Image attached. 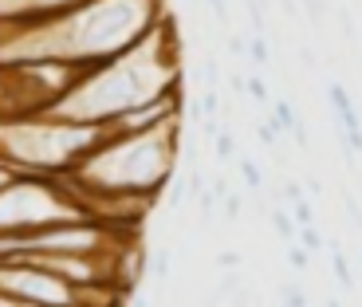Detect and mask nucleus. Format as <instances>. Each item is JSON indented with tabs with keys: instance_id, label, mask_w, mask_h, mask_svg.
Instances as JSON below:
<instances>
[{
	"instance_id": "nucleus-6",
	"label": "nucleus",
	"mask_w": 362,
	"mask_h": 307,
	"mask_svg": "<svg viewBox=\"0 0 362 307\" xmlns=\"http://www.w3.org/2000/svg\"><path fill=\"white\" fill-rule=\"evenodd\" d=\"M331 107H335V118L339 127H343V142L351 146V154H362V122H358V107H354V99L346 95L343 83H331Z\"/></svg>"
},
{
	"instance_id": "nucleus-5",
	"label": "nucleus",
	"mask_w": 362,
	"mask_h": 307,
	"mask_svg": "<svg viewBox=\"0 0 362 307\" xmlns=\"http://www.w3.org/2000/svg\"><path fill=\"white\" fill-rule=\"evenodd\" d=\"M90 0H0V28H36L83 8Z\"/></svg>"
},
{
	"instance_id": "nucleus-15",
	"label": "nucleus",
	"mask_w": 362,
	"mask_h": 307,
	"mask_svg": "<svg viewBox=\"0 0 362 307\" xmlns=\"http://www.w3.org/2000/svg\"><path fill=\"white\" fill-rule=\"evenodd\" d=\"M245 91L252 95L256 103H268V87H264V79H260V75H252V79H245Z\"/></svg>"
},
{
	"instance_id": "nucleus-11",
	"label": "nucleus",
	"mask_w": 362,
	"mask_h": 307,
	"mask_svg": "<svg viewBox=\"0 0 362 307\" xmlns=\"http://www.w3.org/2000/svg\"><path fill=\"white\" fill-rule=\"evenodd\" d=\"M213 146H217L221 162H233V158H236V142H233V134H228V130H221V134L213 138Z\"/></svg>"
},
{
	"instance_id": "nucleus-2",
	"label": "nucleus",
	"mask_w": 362,
	"mask_h": 307,
	"mask_svg": "<svg viewBox=\"0 0 362 307\" xmlns=\"http://www.w3.org/2000/svg\"><path fill=\"white\" fill-rule=\"evenodd\" d=\"M181 134H185V122L150 130V134H110L79 170L67 173V181L87 209L95 197H110V193L158 201L177 170Z\"/></svg>"
},
{
	"instance_id": "nucleus-22",
	"label": "nucleus",
	"mask_w": 362,
	"mask_h": 307,
	"mask_svg": "<svg viewBox=\"0 0 362 307\" xmlns=\"http://www.w3.org/2000/svg\"><path fill=\"white\" fill-rule=\"evenodd\" d=\"M205 4L221 16V24H228V8H225V0H205Z\"/></svg>"
},
{
	"instance_id": "nucleus-16",
	"label": "nucleus",
	"mask_w": 362,
	"mask_h": 307,
	"mask_svg": "<svg viewBox=\"0 0 362 307\" xmlns=\"http://www.w3.org/2000/svg\"><path fill=\"white\" fill-rule=\"evenodd\" d=\"M197 75H201V83H205L209 91H217V64H213V59H205V64L197 67Z\"/></svg>"
},
{
	"instance_id": "nucleus-20",
	"label": "nucleus",
	"mask_w": 362,
	"mask_h": 307,
	"mask_svg": "<svg viewBox=\"0 0 362 307\" xmlns=\"http://www.w3.org/2000/svg\"><path fill=\"white\" fill-rule=\"evenodd\" d=\"M154 268H158V280H165V276H170V253H158V260H154Z\"/></svg>"
},
{
	"instance_id": "nucleus-12",
	"label": "nucleus",
	"mask_w": 362,
	"mask_h": 307,
	"mask_svg": "<svg viewBox=\"0 0 362 307\" xmlns=\"http://www.w3.org/2000/svg\"><path fill=\"white\" fill-rule=\"evenodd\" d=\"M299 241H303V244H299V248H308V253L311 256H315L319 253V248H323V236H319V228H299Z\"/></svg>"
},
{
	"instance_id": "nucleus-10",
	"label": "nucleus",
	"mask_w": 362,
	"mask_h": 307,
	"mask_svg": "<svg viewBox=\"0 0 362 307\" xmlns=\"http://www.w3.org/2000/svg\"><path fill=\"white\" fill-rule=\"evenodd\" d=\"M240 173H245L248 190H252V193H260V185H264V173H260V166H256L252 158H240Z\"/></svg>"
},
{
	"instance_id": "nucleus-7",
	"label": "nucleus",
	"mask_w": 362,
	"mask_h": 307,
	"mask_svg": "<svg viewBox=\"0 0 362 307\" xmlns=\"http://www.w3.org/2000/svg\"><path fill=\"white\" fill-rule=\"evenodd\" d=\"M276 130H284V134H291V130L299 127V118H296V110H291V103H272V118H268Z\"/></svg>"
},
{
	"instance_id": "nucleus-9",
	"label": "nucleus",
	"mask_w": 362,
	"mask_h": 307,
	"mask_svg": "<svg viewBox=\"0 0 362 307\" xmlns=\"http://www.w3.org/2000/svg\"><path fill=\"white\" fill-rule=\"evenodd\" d=\"M327 248H331V264H335L339 284H343V288H354V280H351V264H346V256H343V244H339V241H331Z\"/></svg>"
},
{
	"instance_id": "nucleus-3",
	"label": "nucleus",
	"mask_w": 362,
	"mask_h": 307,
	"mask_svg": "<svg viewBox=\"0 0 362 307\" xmlns=\"http://www.w3.org/2000/svg\"><path fill=\"white\" fill-rule=\"evenodd\" d=\"M110 138L107 127L55 115L0 118V158L20 178H67Z\"/></svg>"
},
{
	"instance_id": "nucleus-1",
	"label": "nucleus",
	"mask_w": 362,
	"mask_h": 307,
	"mask_svg": "<svg viewBox=\"0 0 362 307\" xmlns=\"http://www.w3.org/2000/svg\"><path fill=\"white\" fill-rule=\"evenodd\" d=\"M181 44L177 32H173V20L165 16L162 24L150 32L146 40H138L130 52H122L110 64L90 67L79 79V87L71 95L55 103L47 115L67 118V122H95V127H107L115 115H122L127 107L150 99L158 91L181 83Z\"/></svg>"
},
{
	"instance_id": "nucleus-13",
	"label": "nucleus",
	"mask_w": 362,
	"mask_h": 307,
	"mask_svg": "<svg viewBox=\"0 0 362 307\" xmlns=\"http://www.w3.org/2000/svg\"><path fill=\"white\" fill-rule=\"evenodd\" d=\"M280 307H308V299H303V291H299V288L284 284V288H280Z\"/></svg>"
},
{
	"instance_id": "nucleus-8",
	"label": "nucleus",
	"mask_w": 362,
	"mask_h": 307,
	"mask_svg": "<svg viewBox=\"0 0 362 307\" xmlns=\"http://www.w3.org/2000/svg\"><path fill=\"white\" fill-rule=\"evenodd\" d=\"M272 228H276L284 241H291V244L299 241V228H296V221H291L288 209H272Z\"/></svg>"
},
{
	"instance_id": "nucleus-26",
	"label": "nucleus",
	"mask_w": 362,
	"mask_h": 307,
	"mask_svg": "<svg viewBox=\"0 0 362 307\" xmlns=\"http://www.w3.org/2000/svg\"><path fill=\"white\" fill-rule=\"evenodd\" d=\"M327 307H343V303H339V299H327Z\"/></svg>"
},
{
	"instance_id": "nucleus-25",
	"label": "nucleus",
	"mask_w": 362,
	"mask_h": 307,
	"mask_svg": "<svg viewBox=\"0 0 362 307\" xmlns=\"http://www.w3.org/2000/svg\"><path fill=\"white\" fill-rule=\"evenodd\" d=\"M67 307H90V303H79V299H71V303H67Z\"/></svg>"
},
{
	"instance_id": "nucleus-23",
	"label": "nucleus",
	"mask_w": 362,
	"mask_h": 307,
	"mask_svg": "<svg viewBox=\"0 0 362 307\" xmlns=\"http://www.w3.org/2000/svg\"><path fill=\"white\" fill-rule=\"evenodd\" d=\"M284 197H288L291 205H296V201H303V193H299V185H296V181H288V185H284Z\"/></svg>"
},
{
	"instance_id": "nucleus-18",
	"label": "nucleus",
	"mask_w": 362,
	"mask_h": 307,
	"mask_svg": "<svg viewBox=\"0 0 362 307\" xmlns=\"http://www.w3.org/2000/svg\"><path fill=\"white\" fill-rule=\"evenodd\" d=\"M288 256H291V264H296V268H308V260H311V253H308V248H299V244H291Z\"/></svg>"
},
{
	"instance_id": "nucleus-4",
	"label": "nucleus",
	"mask_w": 362,
	"mask_h": 307,
	"mask_svg": "<svg viewBox=\"0 0 362 307\" xmlns=\"http://www.w3.org/2000/svg\"><path fill=\"white\" fill-rule=\"evenodd\" d=\"M173 122H185V95H181V83L158 91L150 99L127 107L122 115H115L107 122L110 134H150V130L173 127Z\"/></svg>"
},
{
	"instance_id": "nucleus-21",
	"label": "nucleus",
	"mask_w": 362,
	"mask_h": 307,
	"mask_svg": "<svg viewBox=\"0 0 362 307\" xmlns=\"http://www.w3.org/2000/svg\"><path fill=\"white\" fill-rule=\"evenodd\" d=\"M225 213H228V221L240 217V197H225Z\"/></svg>"
},
{
	"instance_id": "nucleus-19",
	"label": "nucleus",
	"mask_w": 362,
	"mask_h": 307,
	"mask_svg": "<svg viewBox=\"0 0 362 307\" xmlns=\"http://www.w3.org/2000/svg\"><path fill=\"white\" fill-rule=\"evenodd\" d=\"M16 178H20V173L12 170V166L4 162V158H0V190H4V185H12V181H16Z\"/></svg>"
},
{
	"instance_id": "nucleus-14",
	"label": "nucleus",
	"mask_w": 362,
	"mask_h": 307,
	"mask_svg": "<svg viewBox=\"0 0 362 307\" xmlns=\"http://www.w3.org/2000/svg\"><path fill=\"white\" fill-rule=\"evenodd\" d=\"M248 59L252 64H268V44H264V36H252V44H248Z\"/></svg>"
},
{
	"instance_id": "nucleus-17",
	"label": "nucleus",
	"mask_w": 362,
	"mask_h": 307,
	"mask_svg": "<svg viewBox=\"0 0 362 307\" xmlns=\"http://www.w3.org/2000/svg\"><path fill=\"white\" fill-rule=\"evenodd\" d=\"M311 221H315V217H311V201H308V197L296 201V228H308Z\"/></svg>"
},
{
	"instance_id": "nucleus-24",
	"label": "nucleus",
	"mask_w": 362,
	"mask_h": 307,
	"mask_svg": "<svg viewBox=\"0 0 362 307\" xmlns=\"http://www.w3.org/2000/svg\"><path fill=\"white\" fill-rule=\"evenodd\" d=\"M217 264H225V268H236V264H240V256H236V253H225V256H217Z\"/></svg>"
}]
</instances>
